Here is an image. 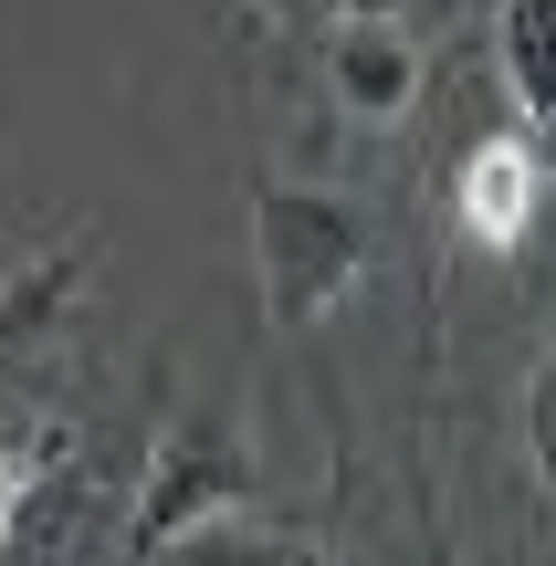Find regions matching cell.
<instances>
[{
  "label": "cell",
  "instance_id": "cell-6",
  "mask_svg": "<svg viewBox=\"0 0 556 566\" xmlns=\"http://www.w3.org/2000/svg\"><path fill=\"white\" fill-rule=\"evenodd\" d=\"M74 294H84V252H21V273H11V357H32Z\"/></svg>",
  "mask_w": 556,
  "mask_h": 566
},
{
  "label": "cell",
  "instance_id": "cell-1",
  "mask_svg": "<svg viewBox=\"0 0 556 566\" xmlns=\"http://www.w3.org/2000/svg\"><path fill=\"white\" fill-rule=\"evenodd\" d=\"M242 221H252V273H263V325L273 336H315V325L378 273V242H389L357 189L273 179V168H252Z\"/></svg>",
  "mask_w": 556,
  "mask_h": 566
},
{
  "label": "cell",
  "instance_id": "cell-8",
  "mask_svg": "<svg viewBox=\"0 0 556 566\" xmlns=\"http://www.w3.org/2000/svg\"><path fill=\"white\" fill-rule=\"evenodd\" d=\"M525 462H536V483L556 493V346H546L536 388H525Z\"/></svg>",
  "mask_w": 556,
  "mask_h": 566
},
{
  "label": "cell",
  "instance_id": "cell-7",
  "mask_svg": "<svg viewBox=\"0 0 556 566\" xmlns=\"http://www.w3.org/2000/svg\"><path fill=\"white\" fill-rule=\"evenodd\" d=\"M242 11H273V21H294V32H336V21H410L420 0H242Z\"/></svg>",
  "mask_w": 556,
  "mask_h": 566
},
{
  "label": "cell",
  "instance_id": "cell-3",
  "mask_svg": "<svg viewBox=\"0 0 556 566\" xmlns=\"http://www.w3.org/2000/svg\"><path fill=\"white\" fill-rule=\"evenodd\" d=\"M546 189H556L546 126H483V137L462 147V168H452V242L483 252V263L525 252V231H536Z\"/></svg>",
  "mask_w": 556,
  "mask_h": 566
},
{
  "label": "cell",
  "instance_id": "cell-4",
  "mask_svg": "<svg viewBox=\"0 0 556 566\" xmlns=\"http://www.w3.org/2000/svg\"><path fill=\"white\" fill-rule=\"evenodd\" d=\"M315 84H326V105L347 126L389 137V126H410V105L431 95V42H420L410 21H336V32H315Z\"/></svg>",
  "mask_w": 556,
  "mask_h": 566
},
{
  "label": "cell",
  "instance_id": "cell-5",
  "mask_svg": "<svg viewBox=\"0 0 556 566\" xmlns=\"http://www.w3.org/2000/svg\"><path fill=\"white\" fill-rule=\"evenodd\" d=\"M494 74L515 126H556V0H494Z\"/></svg>",
  "mask_w": 556,
  "mask_h": 566
},
{
  "label": "cell",
  "instance_id": "cell-2",
  "mask_svg": "<svg viewBox=\"0 0 556 566\" xmlns=\"http://www.w3.org/2000/svg\"><path fill=\"white\" fill-rule=\"evenodd\" d=\"M252 504H263V462H252L242 420H221V409H168V420L147 430V483H137V504H126V566L200 556L210 535L242 525Z\"/></svg>",
  "mask_w": 556,
  "mask_h": 566
}]
</instances>
